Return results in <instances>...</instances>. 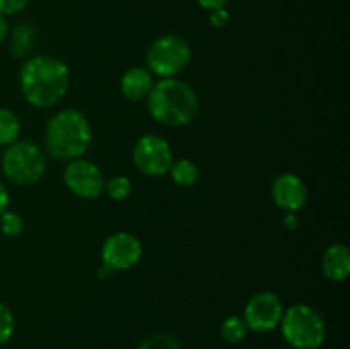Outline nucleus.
I'll list each match as a JSON object with an SVG mask.
<instances>
[{"instance_id":"nucleus-4","label":"nucleus","mask_w":350,"mask_h":349,"mask_svg":"<svg viewBox=\"0 0 350 349\" xmlns=\"http://www.w3.org/2000/svg\"><path fill=\"white\" fill-rule=\"evenodd\" d=\"M279 327L289 348L294 349H318L327 339L325 318L317 308L306 303L286 308Z\"/></svg>"},{"instance_id":"nucleus-5","label":"nucleus","mask_w":350,"mask_h":349,"mask_svg":"<svg viewBox=\"0 0 350 349\" xmlns=\"http://www.w3.org/2000/svg\"><path fill=\"white\" fill-rule=\"evenodd\" d=\"M46 171V154L31 140H16L5 147L2 156V173L10 183L33 185Z\"/></svg>"},{"instance_id":"nucleus-7","label":"nucleus","mask_w":350,"mask_h":349,"mask_svg":"<svg viewBox=\"0 0 350 349\" xmlns=\"http://www.w3.org/2000/svg\"><path fill=\"white\" fill-rule=\"evenodd\" d=\"M173 159L171 144L157 133H144L137 139L132 149V161L135 168L150 178L167 174Z\"/></svg>"},{"instance_id":"nucleus-2","label":"nucleus","mask_w":350,"mask_h":349,"mask_svg":"<svg viewBox=\"0 0 350 349\" xmlns=\"http://www.w3.org/2000/svg\"><path fill=\"white\" fill-rule=\"evenodd\" d=\"M43 140L44 149L53 159L68 163L84 157L92 144L91 122L79 109H60L48 120Z\"/></svg>"},{"instance_id":"nucleus-29","label":"nucleus","mask_w":350,"mask_h":349,"mask_svg":"<svg viewBox=\"0 0 350 349\" xmlns=\"http://www.w3.org/2000/svg\"><path fill=\"white\" fill-rule=\"evenodd\" d=\"M284 349H294V348H284Z\"/></svg>"},{"instance_id":"nucleus-23","label":"nucleus","mask_w":350,"mask_h":349,"mask_svg":"<svg viewBox=\"0 0 350 349\" xmlns=\"http://www.w3.org/2000/svg\"><path fill=\"white\" fill-rule=\"evenodd\" d=\"M208 23H211L212 27H217V29H222L229 24V12L226 10V7H221V9L208 10Z\"/></svg>"},{"instance_id":"nucleus-19","label":"nucleus","mask_w":350,"mask_h":349,"mask_svg":"<svg viewBox=\"0 0 350 349\" xmlns=\"http://www.w3.org/2000/svg\"><path fill=\"white\" fill-rule=\"evenodd\" d=\"M24 228H26V222L21 218V214L17 212L9 211L7 209L2 216H0V233L5 236H10V238H17L24 233Z\"/></svg>"},{"instance_id":"nucleus-10","label":"nucleus","mask_w":350,"mask_h":349,"mask_svg":"<svg viewBox=\"0 0 350 349\" xmlns=\"http://www.w3.org/2000/svg\"><path fill=\"white\" fill-rule=\"evenodd\" d=\"M142 243L135 235L129 231H116L103 242L101 260L111 267L115 272L129 270L142 259Z\"/></svg>"},{"instance_id":"nucleus-12","label":"nucleus","mask_w":350,"mask_h":349,"mask_svg":"<svg viewBox=\"0 0 350 349\" xmlns=\"http://www.w3.org/2000/svg\"><path fill=\"white\" fill-rule=\"evenodd\" d=\"M154 75L146 65L132 67L120 79V92L129 101H144L154 88Z\"/></svg>"},{"instance_id":"nucleus-9","label":"nucleus","mask_w":350,"mask_h":349,"mask_svg":"<svg viewBox=\"0 0 350 349\" xmlns=\"http://www.w3.org/2000/svg\"><path fill=\"white\" fill-rule=\"evenodd\" d=\"M284 310L286 307L279 294L272 291H260L248 300L243 318L250 331L270 332L280 325Z\"/></svg>"},{"instance_id":"nucleus-30","label":"nucleus","mask_w":350,"mask_h":349,"mask_svg":"<svg viewBox=\"0 0 350 349\" xmlns=\"http://www.w3.org/2000/svg\"><path fill=\"white\" fill-rule=\"evenodd\" d=\"M0 349H2V348H0Z\"/></svg>"},{"instance_id":"nucleus-28","label":"nucleus","mask_w":350,"mask_h":349,"mask_svg":"<svg viewBox=\"0 0 350 349\" xmlns=\"http://www.w3.org/2000/svg\"><path fill=\"white\" fill-rule=\"evenodd\" d=\"M115 270L111 269V267L109 266H106V263H101V266H99V269H98V277L99 279H109V277H113L115 276Z\"/></svg>"},{"instance_id":"nucleus-25","label":"nucleus","mask_w":350,"mask_h":349,"mask_svg":"<svg viewBox=\"0 0 350 349\" xmlns=\"http://www.w3.org/2000/svg\"><path fill=\"white\" fill-rule=\"evenodd\" d=\"M202 9L205 10H214V9H221V7H226V3L229 0H195Z\"/></svg>"},{"instance_id":"nucleus-6","label":"nucleus","mask_w":350,"mask_h":349,"mask_svg":"<svg viewBox=\"0 0 350 349\" xmlns=\"http://www.w3.org/2000/svg\"><path fill=\"white\" fill-rule=\"evenodd\" d=\"M146 67L159 79L176 77L191 62V47L180 34H163L149 44Z\"/></svg>"},{"instance_id":"nucleus-26","label":"nucleus","mask_w":350,"mask_h":349,"mask_svg":"<svg viewBox=\"0 0 350 349\" xmlns=\"http://www.w3.org/2000/svg\"><path fill=\"white\" fill-rule=\"evenodd\" d=\"M9 202H10L9 192H7L5 185L0 181V216H2L7 209H9Z\"/></svg>"},{"instance_id":"nucleus-11","label":"nucleus","mask_w":350,"mask_h":349,"mask_svg":"<svg viewBox=\"0 0 350 349\" xmlns=\"http://www.w3.org/2000/svg\"><path fill=\"white\" fill-rule=\"evenodd\" d=\"M272 201L284 212H299L308 202V187L301 177L282 173L272 181Z\"/></svg>"},{"instance_id":"nucleus-17","label":"nucleus","mask_w":350,"mask_h":349,"mask_svg":"<svg viewBox=\"0 0 350 349\" xmlns=\"http://www.w3.org/2000/svg\"><path fill=\"white\" fill-rule=\"evenodd\" d=\"M248 332L250 328L245 318L238 317V315H231L221 325V335L228 344H239V342L245 341Z\"/></svg>"},{"instance_id":"nucleus-1","label":"nucleus","mask_w":350,"mask_h":349,"mask_svg":"<svg viewBox=\"0 0 350 349\" xmlns=\"http://www.w3.org/2000/svg\"><path fill=\"white\" fill-rule=\"evenodd\" d=\"M21 94L34 108L57 106L70 88V68L53 55H34L19 70Z\"/></svg>"},{"instance_id":"nucleus-16","label":"nucleus","mask_w":350,"mask_h":349,"mask_svg":"<svg viewBox=\"0 0 350 349\" xmlns=\"http://www.w3.org/2000/svg\"><path fill=\"white\" fill-rule=\"evenodd\" d=\"M21 133L19 116L9 108H0V146H10Z\"/></svg>"},{"instance_id":"nucleus-3","label":"nucleus","mask_w":350,"mask_h":349,"mask_svg":"<svg viewBox=\"0 0 350 349\" xmlns=\"http://www.w3.org/2000/svg\"><path fill=\"white\" fill-rule=\"evenodd\" d=\"M147 109L157 123L166 127H185L193 122L200 109L195 89L181 79H159L147 96Z\"/></svg>"},{"instance_id":"nucleus-18","label":"nucleus","mask_w":350,"mask_h":349,"mask_svg":"<svg viewBox=\"0 0 350 349\" xmlns=\"http://www.w3.org/2000/svg\"><path fill=\"white\" fill-rule=\"evenodd\" d=\"M133 190V183L125 174H115V177L105 180V192L111 201L122 202L130 197Z\"/></svg>"},{"instance_id":"nucleus-8","label":"nucleus","mask_w":350,"mask_h":349,"mask_svg":"<svg viewBox=\"0 0 350 349\" xmlns=\"http://www.w3.org/2000/svg\"><path fill=\"white\" fill-rule=\"evenodd\" d=\"M105 174L99 166L85 157L68 161L64 171V183L79 198L94 201L105 194Z\"/></svg>"},{"instance_id":"nucleus-14","label":"nucleus","mask_w":350,"mask_h":349,"mask_svg":"<svg viewBox=\"0 0 350 349\" xmlns=\"http://www.w3.org/2000/svg\"><path fill=\"white\" fill-rule=\"evenodd\" d=\"M10 53L16 58H27L33 53V48L38 40V29L27 21L17 23L10 29Z\"/></svg>"},{"instance_id":"nucleus-24","label":"nucleus","mask_w":350,"mask_h":349,"mask_svg":"<svg viewBox=\"0 0 350 349\" xmlns=\"http://www.w3.org/2000/svg\"><path fill=\"white\" fill-rule=\"evenodd\" d=\"M282 224L287 231H296V229H299L301 221H299V216H297V212H286L282 218Z\"/></svg>"},{"instance_id":"nucleus-22","label":"nucleus","mask_w":350,"mask_h":349,"mask_svg":"<svg viewBox=\"0 0 350 349\" xmlns=\"http://www.w3.org/2000/svg\"><path fill=\"white\" fill-rule=\"evenodd\" d=\"M31 0H0V16L9 17L23 12Z\"/></svg>"},{"instance_id":"nucleus-20","label":"nucleus","mask_w":350,"mask_h":349,"mask_svg":"<svg viewBox=\"0 0 350 349\" xmlns=\"http://www.w3.org/2000/svg\"><path fill=\"white\" fill-rule=\"evenodd\" d=\"M139 349H180V344L173 335L159 332V334H152L144 339Z\"/></svg>"},{"instance_id":"nucleus-15","label":"nucleus","mask_w":350,"mask_h":349,"mask_svg":"<svg viewBox=\"0 0 350 349\" xmlns=\"http://www.w3.org/2000/svg\"><path fill=\"white\" fill-rule=\"evenodd\" d=\"M167 174L178 187L190 188L197 185L198 178H200V170L191 159L180 157V159H173L170 170H167Z\"/></svg>"},{"instance_id":"nucleus-21","label":"nucleus","mask_w":350,"mask_h":349,"mask_svg":"<svg viewBox=\"0 0 350 349\" xmlns=\"http://www.w3.org/2000/svg\"><path fill=\"white\" fill-rule=\"evenodd\" d=\"M14 315L7 305L0 303V346L10 341L14 334Z\"/></svg>"},{"instance_id":"nucleus-27","label":"nucleus","mask_w":350,"mask_h":349,"mask_svg":"<svg viewBox=\"0 0 350 349\" xmlns=\"http://www.w3.org/2000/svg\"><path fill=\"white\" fill-rule=\"evenodd\" d=\"M9 33H10V27H9V23H7V17L0 16V44L5 43L7 38H9Z\"/></svg>"},{"instance_id":"nucleus-13","label":"nucleus","mask_w":350,"mask_h":349,"mask_svg":"<svg viewBox=\"0 0 350 349\" xmlns=\"http://www.w3.org/2000/svg\"><path fill=\"white\" fill-rule=\"evenodd\" d=\"M321 270L334 283H342L350 274V250L344 243H334L321 257Z\"/></svg>"}]
</instances>
